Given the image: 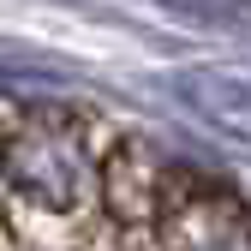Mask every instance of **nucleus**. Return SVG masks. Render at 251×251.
<instances>
[{
  "label": "nucleus",
  "mask_w": 251,
  "mask_h": 251,
  "mask_svg": "<svg viewBox=\"0 0 251 251\" xmlns=\"http://www.w3.org/2000/svg\"><path fill=\"white\" fill-rule=\"evenodd\" d=\"M114 144L78 102H0V251H102Z\"/></svg>",
  "instance_id": "obj_1"
}]
</instances>
